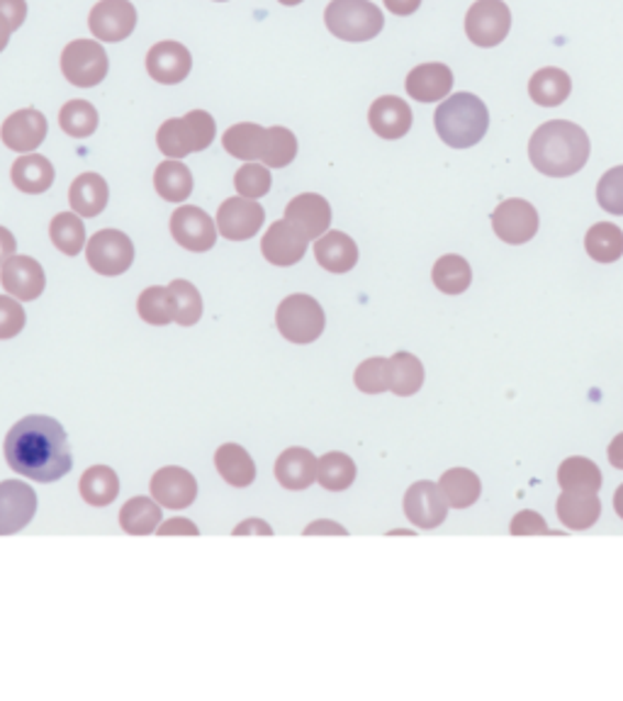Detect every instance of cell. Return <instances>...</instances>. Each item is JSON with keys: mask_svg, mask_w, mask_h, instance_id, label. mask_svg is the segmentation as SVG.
Segmentation results:
<instances>
[{"mask_svg": "<svg viewBox=\"0 0 623 701\" xmlns=\"http://www.w3.org/2000/svg\"><path fill=\"white\" fill-rule=\"evenodd\" d=\"M325 25L343 42H368L383 32L385 18L371 0H331L325 10Z\"/></svg>", "mask_w": 623, "mask_h": 701, "instance_id": "obj_5", "label": "cell"}, {"mask_svg": "<svg viewBox=\"0 0 623 701\" xmlns=\"http://www.w3.org/2000/svg\"><path fill=\"white\" fill-rule=\"evenodd\" d=\"M265 212L251 198H229L217 210V232L229 241H247L261 232Z\"/></svg>", "mask_w": 623, "mask_h": 701, "instance_id": "obj_13", "label": "cell"}, {"mask_svg": "<svg viewBox=\"0 0 623 701\" xmlns=\"http://www.w3.org/2000/svg\"><path fill=\"white\" fill-rule=\"evenodd\" d=\"M6 461L18 475L34 482L62 480L74 465L64 427L44 415H30L13 424L6 436Z\"/></svg>", "mask_w": 623, "mask_h": 701, "instance_id": "obj_1", "label": "cell"}, {"mask_svg": "<svg viewBox=\"0 0 623 701\" xmlns=\"http://www.w3.org/2000/svg\"><path fill=\"white\" fill-rule=\"evenodd\" d=\"M15 30H13V25H10V20L0 13V52H3L6 47H8V42H10V34H13Z\"/></svg>", "mask_w": 623, "mask_h": 701, "instance_id": "obj_58", "label": "cell"}, {"mask_svg": "<svg viewBox=\"0 0 623 701\" xmlns=\"http://www.w3.org/2000/svg\"><path fill=\"white\" fill-rule=\"evenodd\" d=\"M407 519L419 528H436L446 522L448 502L441 488L431 480H419L405 494Z\"/></svg>", "mask_w": 623, "mask_h": 701, "instance_id": "obj_17", "label": "cell"}, {"mask_svg": "<svg viewBox=\"0 0 623 701\" xmlns=\"http://www.w3.org/2000/svg\"><path fill=\"white\" fill-rule=\"evenodd\" d=\"M572 80L570 76L556 66H546L531 76L528 80V96L536 106L544 108H558L570 98Z\"/></svg>", "mask_w": 623, "mask_h": 701, "instance_id": "obj_30", "label": "cell"}, {"mask_svg": "<svg viewBox=\"0 0 623 701\" xmlns=\"http://www.w3.org/2000/svg\"><path fill=\"white\" fill-rule=\"evenodd\" d=\"M405 88L409 98L419 100V102H436L441 98L451 96L453 88V72L446 64H419L414 66L407 80Z\"/></svg>", "mask_w": 623, "mask_h": 701, "instance_id": "obj_22", "label": "cell"}, {"mask_svg": "<svg viewBox=\"0 0 623 701\" xmlns=\"http://www.w3.org/2000/svg\"><path fill=\"white\" fill-rule=\"evenodd\" d=\"M88 266L100 275H122L134 261V244L120 229H100L86 244Z\"/></svg>", "mask_w": 623, "mask_h": 701, "instance_id": "obj_9", "label": "cell"}, {"mask_svg": "<svg viewBox=\"0 0 623 701\" xmlns=\"http://www.w3.org/2000/svg\"><path fill=\"white\" fill-rule=\"evenodd\" d=\"M315 534H337V536H346V528L339 526L337 522L321 519V522H315V524H309V526L305 528V536H315Z\"/></svg>", "mask_w": 623, "mask_h": 701, "instance_id": "obj_56", "label": "cell"}, {"mask_svg": "<svg viewBox=\"0 0 623 701\" xmlns=\"http://www.w3.org/2000/svg\"><path fill=\"white\" fill-rule=\"evenodd\" d=\"M558 482L562 490H602V470L597 468L594 461L582 456L565 458L558 468Z\"/></svg>", "mask_w": 623, "mask_h": 701, "instance_id": "obj_38", "label": "cell"}, {"mask_svg": "<svg viewBox=\"0 0 623 701\" xmlns=\"http://www.w3.org/2000/svg\"><path fill=\"white\" fill-rule=\"evenodd\" d=\"M215 465L227 485L232 488H249L253 485V480H256V463H253L247 448L239 443L219 446L215 453Z\"/></svg>", "mask_w": 623, "mask_h": 701, "instance_id": "obj_28", "label": "cell"}, {"mask_svg": "<svg viewBox=\"0 0 623 701\" xmlns=\"http://www.w3.org/2000/svg\"><path fill=\"white\" fill-rule=\"evenodd\" d=\"M438 488H441L448 507H453V510L472 507V504H476L482 494L480 478L468 468L446 470L441 480H438Z\"/></svg>", "mask_w": 623, "mask_h": 701, "instance_id": "obj_31", "label": "cell"}, {"mask_svg": "<svg viewBox=\"0 0 623 701\" xmlns=\"http://www.w3.org/2000/svg\"><path fill=\"white\" fill-rule=\"evenodd\" d=\"M297 156V136L287 128H269L265 130L261 161L269 168L291 166Z\"/></svg>", "mask_w": 623, "mask_h": 701, "instance_id": "obj_43", "label": "cell"}, {"mask_svg": "<svg viewBox=\"0 0 623 701\" xmlns=\"http://www.w3.org/2000/svg\"><path fill=\"white\" fill-rule=\"evenodd\" d=\"M154 188L168 202H183L193 193V174L181 158L161 161L154 174Z\"/></svg>", "mask_w": 623, "mask_h": 701, "instance_id": "obj_33", "label": "cell"}, {"mask_svg": "<svg viewBox=\"0 0 623 701\" xmlns=\"http://www.w3.org/2000/svg\"><path fill=\"white\" fill-rule=\"evenodd\" d=\"M353 383L365 395H380L390 390V359H368L353 373Z\"/></svg>", "mask_w": 623, "mask_h": 701, "instance_id": "obj_46", "label": "cell"}, {"mask_svg": "<svg viewBox=\"0 0 623 701\" xmlns=\"http://www.w3.org/2000/svg\"><path fill=\"white\" fill-rule=\"evenodd\" d=\"M10 178H13V186L20 193L40 195L47 193L54 183V166L47 156L42 154H28L20 156L13 168H10Z\"/></svg>", "mask_w": 623, "mask_h": 701, "instance_id": "obj_29", "label": "cell"}, {"mask_svg": "<svg viewBox=\"0 0 623 701\" xmlns=\"http://www.w3.org/2000/svg\"><path fill=\"white\" fill-rule=\"evenodd\" d=\"M161 524V504L152 497H132L120 510L122 532L132 536L154 534Z\"/></svg>", "mask_w": 623, "mask_h": 701, "instance_id": "obj_35", "label": "cell"}, {"mask_svg": "<svg viewBox=\"0 0 623 701\" xmlns=\"http://www.w3.org/2000/svg\"><path fill=\"white\" fill-rule=\"evenodd\" d=\"M80 497L88 502L90 507H108L120 494V478L108 465H94L88 468L78 482Z\"/></svg>", "mask_w": 623, "mask_h": 701, "instance_id": "obj_32", "label": "cell"}, {"mask_svg": "<svg viewBox=\"0 0 623 701\" xmlns=\"http://www.w3.org/2000/svg\"><path fill=\"white\" fill-rule=\"evenodd\" d=\"M278 3H281V6H287V8H293V6L303 3V0H278Z\"/></svg>", "mask_w": 623, "mask_h": 701, "instance_id": "obj_60", "label": "cell"}, {"mask_svg": "<svg viewBox=\"0 0 623 701\" xmlns=\"http://www.w3.org/2000/svg\"><path fill=\"white\" fill-rule=\"evenodd\" d=\"M317 473H319V461L309 448L293 446L287 448V451H283L278 456V461H275V478H278V482L285 490L297 492V490L312 488L317 480Z\"/></svg>", "mask_w": 623, "mask_h": 701, "instance_id": "obj_23", "label": "cell"}, {"mask_svg": "<svg viewBox=\"0 0 623 701\" xmlns=\"http://www.w3.org/2000/svg\"><path fill=\"white\" fill-rule=\"evenodd\" d=\"M3 144L18 154H32L47 136V118L40 110L25 108L10 114L0 128Z\"/></svg>", "mask_w": 623, "mask_h": 701, "instance_id": "obj_20", "label": "cell"}, {"mask_svg": "<svg viewBox=\"0 0 623 701\" xmlns=\"http://www.w3.org/2000/svg\"><path fill=\"white\" fill-rule=\"evenodd\" d=\"M152 497L166 510H186L198 497V480L186 468L166 465L152 478Z\"/></svg>", "mask_w": 623, "mask_h": 701, "instance_id": "obj_16", "label": "cell"}, {"mask_svg": "<svg viewBox=\"0 0 623 701\" xmlns=\"http://www.w3.org/2000/svg\"><path fill=\"white\" fill-rule=\"evenodd\" d=\"M368 122H371V130L383 140H400L412 130V110L402 98L383 96L368 110Z\"/></svg>", "mask_w": 623, "mask_h": 701, "instance_id": "obj_24", "label": "cell"}, {"mask_svg": "<svg viewBox=\"0 0 623 701\" xmlns=\"http://www.w3.org/2000/svg\"><path fill=\"white\" fill-rule=\"evenodd\" d=\"M317 263L329 273H349L359 263V247L343 232H327L315 241Z\"/></svg>", "mask_w": 623, "mask_h": 701, "instance_id": "obj_26", "label": "cell"}, {"mask_svg": "<svg viewBox=\"0 0 623 701\" xmlns=\"http://www.w3.org/2000/svg\"><path fill=\"white\" fill-rule=\"evenodd\" d=\"M319 485L329 492H343L353 485L356 463L351 456L341 451H329L319 458Z\"/></svg>", "mask_w": 623, "mask_h": 701, "instance_id": "obj_41", "label": "cell"}, {"mask_svg": "<svg viewBox=\"0 0 623 701\" xmlns=\"http://www.w3.org/2000/svg\"><path fill=\"white\" fill-rule=\"evenodd\" d=\"M528 158L544 176H575L590 158V136L580 124L568 120H550L540 124L531 136Z\"/></svg>", "mask_w": 623, "mask_h": 701, "instance_id": "obj_2", "label": "cell"}, {"mask_svg": "<svg viewBox=\"0 0 623 701\" xmlns=\"http://www.w3.org/2000/svg\"><path fill=\"white\" fill-rule=\"evenodd\" d=\"M88 28L100 42H122L136 28V10L130 0H98L88 15Z\"/></svg>", "mask_w": 623, "mask_h": 701, "instance_id": "obj_14", "label": "cell"}, {"mask_svg": "<svg viewBox=\"0 0 623 701\" xmlns=\"http://www.w3.org/2000/svg\"><path fill=\"white\" fill-rule=\"evenodd\" d=\"M609 463L623 470V434H619L616 439L609 443Z\"/></svg>", "mask_w": 623, "mask_h": 701, "instance_id": "obj_57", "label": "cell"}, {"mask_svg": "<svg viewBox=\"0 0 623 701\" xmlns=\"http://www.w3.org/2000/svg\"><path fill=\"white\" fill-rule=\"evenodd\" d=\"M512 534L514 536H534V534H548V524L536 512H518L512 519Z\"/></svg>", "mask_w": 623, "mask_h": 701, "instance_id": "obj_50", "label": "cell"}, {"mask_svg": "<svg viewBox=\"0 0 623 701\" xmlns=\"http://www.w3.org/2000/svg\"><path fill=\"white\" fill-rule=\"evenodd\" d=\"M275 325H278L283 339H287L291 343H312L321 337V331H325L327 317H325V309H321V305L315 300V297L305 293H295V295H287L278 305Z\"/></svg>", "mask_w": 623, "mask_h": 701, "instance_id": "obj_6", "label": "cell"}, {"mask_svg": "<svg viewBox=\"0 0 623 701\" xmlns=\"http://www.w3.org/2000/svg\"><path fill=\"white\" fill-rule=\"evenodd\" d=\"M108 54L100 42L74 40L62 52V74L76 88H96L108 76Z\"/></svg>", "mask_w": 623, "mask_h": 701, "instance_id": "obj_7", "label": "cell"}, {"mask_svg": "<svg viewBox=\"0 0 623 701\" xmlns=\"http://www.w3.org/2000/svg\"><path fill=\"white\" fill-rule=\"evenodd\" d=\"M492 229L506 244L522 247L538 232V212L531 202L510 198L500 202L498 210L492 212Z\"/></svg>", "mask_w": 623, "mask_h": 701, "instance_id": "obj_10", "label": "cell"}, {"mask_svg": "<svg viewBox=\"0 0 623 701\" xmlns=\"http://www.w3.org/2000/svg\"><path fill=\"white\" fill-rule=\"evenodd\" d=\"M614 507H616V514L623 519V485L614 494Z\"/></svg>", "mask_w": 623, "mask_h": 701, "instance_id": "obj_59", "label": "cell"}, {"mask_svg": "<svg viewBox=\"0 0 623 701\" xmlns=\"http://www.w3.org/2000/svg\"><path fill=\"white\" fill-rule=\"evenodd\" d=\"M217 124L212 114L205 110H193L186 118H173L161 124L156 144L164 156L186 158L188 154L205 152L212 144Z\"/></svg>", "mask_w": 623, "mask_h": 701, "instance_id": "obj_4", "label": "cell"}, {"mask_svg": "<svg viewBox=\"0 0 623 701\" xmlns=\"http://www.w3.org/2000/svg\"><path fill=\"white\" fill-rule=\"evenodd\" d=\"M110 200V188L108 180L98 174H80L72 188H68V202H72V210L80 217H98L102 210L108 208Z\"/></svg>", "mask_w": 623, "mask_h": 701, "instance_id": "obj_27", "label": "cell"}, {"mask_svg": "<svg viewBox=\"0 0 623 701\" xmlns=\"http://www.w3.org/2000/svg\"><path fill=\"white\" fill-rule=\"evenodd\" d=\"M597 200L609 215L623 217V166L609 168L606 174L599 178Z\"/></svg>", "mask_w": 623, "mask_h": 701, "instance_id": "obj_48", "label": "cell"}, {"mask_svg": "<svg viewBox=\"0 0 623 701\" xmlns=\"http://www.w3.org/2000/svg\"><path fill=\"white\" fill-rule=\"evenodd\" d=\"M285 220L297 224L303 232L312 239H319L321 234L329 232L331 224V205L327 198H321L317 193H303L287 202Z\"/></svg>", "mask_w": 623, "mask_h": 701, "instance_id": "obj_21", "label": "cell"}, {"mask_svg": "<svg viewBox=\"0 0 623 701\" xmlns=\"http://www.w3.org/2000/svg\"><path fill=\"white\" fill-rule=\"evenodd\" d=\"M265 130L256 122H239L229 128L222 136V144L229 156L239 161H261Z\"/></svg>", "mask_w": 623, "mask_h": 701, "instance_id": "obj_36", "label": "cell"}, {"mask_svg": "<svg viewBox=\"0 0 623 701\" xmlns=\"http://www.w3.org/2000/svg\"><path fill=\"white\" fill-rule=\"evenodd\" d=\"M25 309L13 295H0V339H13L25 329Z\"/></svg>", "mask_w": 623, "mask_h": 701, "instance_id": "obj_49", "label": "cell"}, {"mask_svg": "<svg viewBox=\"0 0 623 701\" xmlns=\"http://www.w3.org/2000/svg\"><path fill=\"white\" fill-rule=\"evenodd\" d=\"M0 283H3L6 293H10L18 300H37L47 287V275L40 261L30 256H13L3 263L0 269Z\"/></svg>", "mask_w": 623, "mask_h": 701, "instance_id": "obj_19", "label": "cell"}, {"mask_svg": "<svg viewBox=\"0 0 623 701\" xmlns=\"http://www.w3.org/2000/svg\"><path fill=\"white\" fill-rule=\"evenodd\" d=\"M512 30V13L504 0H476L466 15L468 40L476 47H498Z\"/></svg>", "mask_w": 623, "mask_h": 701, "instance_id": "obj_8", "label": "cell"}, {"mask_svg": "<svg viewBox=\"0 0 623 701\" xmlns=\"http://www.w3.org/2000/svg\"><path fill=\"white\" fill-rule=\"evenodd\" d=\"M171 234L186 251L205 254L215 247L219 232L210 215L195 205H186L171 215Z\"/></svg>", "mask_w": 623, "mask_h": 701, "instance_id": "obj_12", "label": "cell"}, {"mask_svg": "<svg viewBox=\"0 0 623 701\" xmlns=\"http://www.w3.org/2000/svg\"><path fill=\"white\" fill-rule=\"evenodd\" d=\"M59 124L74 140H86L98 130V110L88 100H68L59 112Z\"/></svg>", "mask_w": 623, "mask_h": 701, "instance_id": "obj_44", "label": "cell"}, {"mask_svg": "<svg viewBox=\"0 0 623 701\" xmlns=\"http://www.w3.org/2000/svg\"><path fill=\"white\" fill-rule=\"evenodd\" d=\"M431 281L441 293L460 295V293H466L472 283V269L463 256L446 254L434 263Z\"/></svg>", "mask_w": 623, "mask_h": 701, "instance_id": "obj_37", "label": "cell"}, {"mask_svg": "<svg viewBox=\"0 0 623 701\" xmlns=\"http://www.w3.org/2000/svg\"><path fill=\"white\" fill-rule=\"evenodd\" d=\"M434 124L451 149H470L482 142L490 128L488 106L472 94L448 96L434 112Z\"/></svg>", "mask_w": 623, "mask_h": 701, "instance_id": "obj_3", "label": "cell"}, {"mask_svg": "<svg viewBox=\"0 0 623 701\" xmlns=\"http://www.w3.org/2000/svg\"><path fill=\"white\" fill-rule=\"evenodd\" d=\"M309 247V237L293 224L291 220H278L269 227V232L263 234L261 241V254L263 259L273 263V266H295V263L303 261Z\"/></svg>", "mask_w": 623, "mask_h": 701, "instance_id": "obj_11", "label": "cell"}, {"mask_svg": "<svg viewBox=\"0 0 623 701\" xmlns=\"http://www.w3.org/2000/svg\"><path fill=\"white\" fill-rule=\"evenodd\" d=\"M424 385V363L409 351H400L390 359V390L400 397L417 395Z\"/></svg>", "mask_w": 623, "mask_h": 701, "instance_id": "obj_34", "label": "cell"}, {"mask_svg": "<svg viewBox=\"0 0 623 701\" xmlns=\"http://www.w3.org/2000/svg\"><path fill=\"white\" fill-rule=\"evenodd\" d=\"M156 534L159 536H173V534H178V536H198L200 528L195 526L193 522H188V519H168L166 524H159Z\"/></svg>", "mask_w": 623, "mask_h": 701, "instance_id": "obj_52", "label": "cell"}, {"mask_svg": "<svg viewBox=\"0 0 623 701\" xmlns=\"http://www.w3.org/2000/svg\"><path fill=\"white\" fill-rule=\"evenodd\" d=\"M0 13L10 20L13 30H20L28 18V3L25 0H0Z\"/></svg>", "mask_w": 623, "mask_h": 701, "instance_id": "obj_51", "label": "cell"}, {"mask_svg": "<svg viewBox=\"0 0 623 701\" xmlns=\"http://www.w3.org/2000/svg\"><path fill=\"white\" fill-rule=\"evenodd\" d=\"M136 313L152 327H166L173 321V303H171V293L168 287H146V291L140 295L136 300Z\"/></svg>", "mask_w": 623, "mask_h": 701, "instance_id": "obj_45", "label": "cell"}, {"mask_svg": "<svg viewBox=\"0 0 623 701\" xmlns=\"http://www.w3.org/2000/svg\"><path fill=\"white\" fill-rule=\"evenodd\" d=\"M15 249H18L15 237L10 234V229L0 227V269H3V263H6L8 259L15 256Z\"/></svg>", "mask_w": 623, "mask_h": 701, "instance_id": "obj_55", "label": "cell"}, {"mask_svg": "<svg viewBox=\"0 0 623 701\" xmlns=\"http://www.w3.org/2000/svg\"><path fill=\"white\" fill-rule=\"evenodd\" d=\"M249 534H256V536H271L273 528L265 524L263 519H247L241 522L237 528H234V536H249Z\"/></svg>", "mask_w": 623, "mask_h": 701, "instance_id": "obj_53", "label": "cell"}, {"mask_svg": "<svg viewBox=\"0 0 623 701\" xmlns=\"http://www.w3.org/2000/svg\"><path fill=\"white\" fill-rule=\"evenodd\" d=\"M37 512V494L20 480L0 482V536L18 534Z\"/></svg>", "mask_w": 623, "mask_h": 701, "instance_id": "obj_15", "label": "cell"}, {"mask_svg": "<svg viewBox=\"0 0 623 701\" xmlns=\"http://www.w3.org/2000/svg\"><path fill=\"white\" fill-rule=\"evenodd\" d=\"M271 183H273V176L269 166L253 164V161L247 166H241L234 176L237 193L241 195V198H251V200H259L263 198V195H269Z\"/></svg>", "mask_w": 623, "mask_h": 701, "instance_id": "obj_47", "label": "cell"}, {"mask_svg": "<svg viewBox=\"0 0 623 701\" xmlns=\"http://www.w3.org/2000/svg\"><path fill=\"white\" fill-rule=\"evenodd\" d=\"M217 3H225V0H217Z\"/></svg>", "mask_w": 623, "mask_h": 701, "instance_id": "obj_61", "label": "cell"}, {"mask_svg": "<svg viewBox=\"0 0 623 701\" xmlns=\"http://www.w3.org/2000/svg\"><path fill=\"white\" fill-rule=\"evenodd\" d=\"M599 516H602V502L597 492L590 490H562L558 497V519L572 528V532H584L592 528Z\"/></svg>", "mask_w": 623, "mask_h": 701, "instance_id": "obj_25", "label": "cell"}, {"mask_svg": "<svg viewBox=\"0 0 623 701\" xmlns=\"http://www.w3.org/2000/svg\"><path fill=\"white\" fill-rule=\"evenodd\" d=\"M171 303H173V321L181 327L198 325L203 317V297L198 287L188 281H171L168 285Z\"/></svg>", "mask_w": 623, "mask_h": 701, "instance_id": "obj_42", "label": "cell"}, {"mask_svg": "<svg viewBox=\"0 0 623 701\" xmlns=\"http://www.w3.org/2000/svg\"><path fill=\"white\" fill-rule=\"evenodd\" d=\"M584 249L599 263H614L623 256V232L616 224L599 222L587 232Z\"/></svg>", "mask_w": 623, "mask_h": 701, "instance_id": "obj_40", "label": "cell"}, {"mask_svg": "<svg viewBox=\"0 0 623 701\" xmlns=\"http://www.w3.org/2000/svg\"><path fill=\"white\" fill-rule=\"evenodd\" d=\"M419 6H422V0H385V8L390 10V13L400 15V18L417 13Z\"/></svg>", "mask_w": 623, "mask_h": 701, "instance_id": "obj_54", "label": "cell"}, {"mask_svg": "<svg viewBox=\"0 0 623 701\" xmlns=\"http://www.w3.org/2000/svg\"><path fill=\"white\" fill-rule=\"evenodd\" d=\"M52 244L66 256H76L86 247V227L80 215L76 212H59L50 222Z\"/></svg>", "mask_w": 623, "mask_h": 701, "instance_id": "obj_39", "label": "cell"}, {"mask_svg": "<svg viewBox=\"0 0 623 701\" xmlns=\"http://www.w3.org/2000/svg\"><path fill=\"white\" fill-rule=\"evenodd\" d=\"M193 68V56L181 42H159L146 54V72L156 84L176 86L186 80Z\"/></svg>", "mask_w": 623, "mask_h": 701, "instance_id": "obj_18", "label": "cell"}]
</instances>
